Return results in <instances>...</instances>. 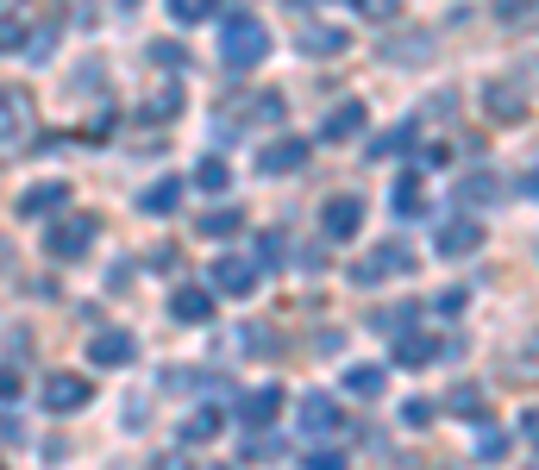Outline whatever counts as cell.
<instances>
[{
    "label": "cell",
    "mask_w": 539,
    "mask_h": 470,
    "mask_svg": "<svg viewBox=\"0 0 539 470\" xmlns=\"http://www.w3.org/2000/svg\"><path fill=\"white\" fill-rule=\"evenodd\" d=\"M270 51V32H264V19H251V13H226L220 19V63H226V76H245V69H257Z\"/></svg>",
    "instance_id": "obj_1"
},
{
    "label": "cell",
    "mask_w": 539,
    "mask_h": 470,
    "mask_svg": "<svg viewBox=\"0 0 539 470\" xmlns=\"http://www.w3.org/2000/svg\"><path fill=\"white\" fill-rule=\"evenodd\" d=\"M402 270H414V251L402 245V239H389V245H370L358 264H351V282H364V289H377V282H389V276H402Z\"/></svg>",
    "instance_id": "obj_2"
},
{
    "label": "cell",
    "mask_w": 539,
    "mask_h": 470,
    "mask_svg": "<svg viewBox=\"0 0 539 470\" xmlns=\"http://www.w3.org/2000/svg\"><path fill=\"white\" fill-rule=\"evenodd\" d=\"M32 94L26 88H13V82H0V157L26 145V132H32Z\"/></svg>",
    "instance_id": "obj_3"
},
{
    "label": "cell",
    "mask_w": 539,
    "mask_h": 470,
    "mask_svg": "<svg viewBox=\"0 0 539 470\" xmlns=\"http://www.w3.org/2000/svg\"><path fill=\"white\" fill-rule=\"evenodd\" d=\"M88 245H95V220H88V214H63V220L51 226V239H44V251H51L57 264H63V257L76 264Z\"/></svg>",
    "instance_id": "obj_4"
},
{
    "label": "cell",
    "mask_w": 539,
    "mask_h": 470,
    "mask_svg": "<svg viewBox=\"0 0 539 470\" xmlns=\"http://www.w3.org/2000/svg\"><path fill=\"white\" fill-rule=\"evenodd\" d=\"M358 226H364V201H358V195H333V201L320 207V232H326L333 245L358 239Z\"/></svg>",
    "instance_id": "obj_5"
},
{
    "label": "cell",
    "mask_w": 539,
    "mask_h": 470,
    "mask_svg": "<svg viewBox=\"0 0 539 470\" xmlns=\"http://www.w3.org/2000/svg\"><path fill=\"white\" fill-rule=\"evenodd\" d=\"M132 358H138L132 333H95V345H88V364H95V370H126Z\"/></svg>",
    "instance_id": "obj_6"
},
{
    "label": "cell",
    "mask_w": 539,
    "mask_h": 470,
    "mask_svg": "<svg viewBox=\"0 0 539 470\" xmlns=\"http://www.w3.org/2000/svg\"><path fill=\"white\" fill-rule=\"evenodd\" d=\"M483 113H489V120H502V126H514V120H527V94L514 82H489L483 88Z\"/></svg>",
    "instance_id": "obj_7"
},
{
    "label": "cell",
    "mask_w": 539,
    "mask_h": 470,
    "mask_svg": "<svg viewBox=\"0 0 539 470\" xmlns=\"http://www.w3.org/2000/svg\"><path fill=\"white\" fill-rule=\"evenodd\" d=\"M88 376H51V383H44V408L51 414H76V408H88Z\"/></svg>",
    "instance_id": "obj_8"
},
{
    "label": "cell",
    "mask_w": 539,
    "mask_h": 470,
    "mask_svg": "<svg viewBox=\"0 0 539 470\" xmlns=\"http://www.w3.org/2000/svg\"><path fill=\"white\" fill-rule=\"evenodd\" d=\"M207 282H214V295H251L257 289V270L245 264V257H220V264L207 270Z\"/></svg>",
    "instance_id": "obj_9"
},
{
    "label": "cell",
    "mask_w": 539,
    "mask_h": 470,
    "mask_svg": "<svg viewBox=\"0 0 539 470\" xmlns=\"http://www.w3.org/2000/svg\"><path fill=\"white\" fill-rule=\"evenodd\" d=\"M69 207V182H38L19 195V220H38V214H63Z\"/></svg>",
    "instance_id": "obj_10"
},
{
    "label": "cell",
    "mask_w": 539,
    "mask_h": 470,
    "mask_svg": "<svg viewBox=\"0 0 539 470\" xmlns=\"http://www.w3.org/2000/svg\"><path fill=\"white\" fill-rule=\"evenodd\" d=\"M264 176H289V170H301L308 163V138H276V145H264Z\"/></svg>",
    "instance_id": "obj_11"
},
{
    "label": "cell",
    "mask_w": 539,
    "mask_h": 470,
    "mask_svg": "<svg viewBox=\"0 0 539 470\" xmlns=\"http://www.w3.org/2000/svg\"><path fill=\"white\" fill-rule=\"evenodd\" d=\"M345 420H339V402H326V395H301V433H314V439H326V433H339Z\"/></svg>",
    "instance_id": "obj_12"
},
{
    "label": "cell",
    "mask_w": 539,
    "mask_h": 470,
    "mask_svg": "<svg viewBox=\"0 0 539 470\" xmlns=\"http://www.w3.org/2000/svg\"><path fill=\"white\" fill-rule=\"evenodd\" d=\"M276 414H283V389H276V383H270V389H251L245 402H239V420H245V427H270Z\"/></svg>",
    "instance_id": "obj_13"
},
{
    "label": "cell",
    "mask_w": 539,
    "mask_h": 470,
    "mask_svg": "<svg viewBox=\"0 0 539 470\" xmlns=\"http://www.w3.org/2000/svg\"><path fill=\"white\" fill-rule=\"evenodd\" d=\"M483 245V226L477 220H452V226H439V257H471Z\"/></svg>",
    "instance_id": "obj_14"
},
{
    "label": "cell",
    "mask_w": 539,
    "mask_h": 470,
    "mask_svg": "<svg viewBox=\"0 0 539 470\" xmlns=\"http://www.w3.org/2000/svg\"><path fill=\"white\" fill-rule=\"evenodd\" d=\"M358 132H364V107H358V101H339L333 113H326V126H320L326 145H339V138H358Z\"/></svg>",
    "instance_id": "obj_15"
},
{
    "label": "cell",
    "mask_w": 539,
    "mask_h": 470,
    "mask_svg": "<svg viewBox=\"0 0 539 470\" xmlns=\"http://www.w3.org/2000/svg\"><path fill=\"white\" fill-rule=\"evenodd\" d=\"M439 358V345L427 333H395V364L402 370H420V364H433Z\"/></svg>",
    "instance_id": "obj_16"
},
{
    "label": "cell",
    "mask_w": 539,
    "mask_h": 470,
    "mask_svg": "<svg viewBox=\"0 0 539 470\" xmlns=\"http://www.w3.org/2000/svg\"><path fill=\"white\" fill-rule=\"evenodd\" d=\"M170 314L189 320V326H201V320H214V295H207V289H176V295H170Z\"/></svg>",
    "instance_id": "obj_17"
},
{
    "label": "cell",
    "mask_w": 539,
    "mask_h": 470,
    "mask_svg": "<svg viewBox=\"0 0 539 470\" xmlns=\"http://www.w3.org/2000/svg\"><path fill=\"white\" fill-rule=\"evenodd\" d=\"M239 207H207V214L195 220V232H201V239H232V232H239Z\"/></svg>",
    "instance_id": "obj_18"
},
{
    "label": "cell",
    "mask_w": 539,
    "mask_h": 470,
    "mask_svg": "<svg viewBox=\"0 0 539 470\" xmlns=\"http://www.w3.org/2000/svg\"><path fill=\"white\" fill-rule=\"evenodd\" d=\"M301 51H308V57H339V51H345V32H333V26H308V32H301Z\"/></svg>",
    "instance_id": "obj_19"
},
{
    "label": "cell",
    "mask_w": 539,
    "mask_h": 470,
    "mask_svg": "<svg viewBox=\"0 0 539 470\" xmlns=\"http://www.w3.org/2000/svg\"><path fill=\"white\" fill-rule=\"evenodd\" d=\"M176 201H182V182H151L145 195H138L145 214H176Z\"/></svg>",
    "instance_id": "obj_20"
},
{
    "label": "cell",
    "mask_w": 539,
    "mask_h": 470,
    "mask_svg": "<svg viewBox=\"0 0 539 470\" xmlns=\"http://www.w3.org/2000/svg\"><path fill=\"white\" fill-rule=\"evenodd\" d=\"M345 389L377 402V395H383V370H377V364H351V370H345Z\"/></svg>",
    "instance_id": "obj_21"
},
{
    "label": "cell",
    "mask_w": 539,
    "mask_h": 470,
    "mask_svg": "<svg viewBox=\"0 0 539 470\" xmlns=\"http://www.w3.org/2000/svg\"><path fill=\"white\" fill-rule=\"evenodd\" d=\"M220 0H170V19L176 26H201V19H214Z\"/></svg>",
    "instance_id": "obj_22"
},
{
    "label": "cell",
    "mask_w": 539,
    "mask_h": 470,
    "mask_svg": "<svg viewBox=\"0 0 539 470\" xmlns=\"http://www.w3.org/2000/svg\"><path fill=\"white\" fill-rule=\"evenodd\" d=\"M176 113H182V88H176V82L157 88L151 101H145V120H176Z\"/></svg>",
    "instance_id": "obj_23"
},
{
    "label": "cell",
    "mask_w": 539,
    "mask_h": 470,
    "mask_svg": "<svg viewBox=\"0 0 539 470\" xmlns=\"http://www.w3.org/2000/svg\"><path fill=\"white\" fill-rule=\"evenodd\" d=\"M214 433H220V414L214 408H201V414L182 420V439H214Z\"/></svg>",
    "instance_id": "obj_24"
},
{
    "label": "cell",
    "mask_w": 539,
    "mask_h": 470,
    "mask_svg": "<svg viewBox=\"0 0 539 470\" xmlns=\"http://www.w3.org/2000/svg\"><path fill=\"white\" fill-rule=\"evenodd\" d=\"M364 19H377V26H389V19H402V0H351Z\"/></svg>",
    "instance_id": "obj_25"
},
{
    "label": "cell",
    "mask_w": 539,
    "mask_h": 470,
    "mask_svg": "<svg viewBox=\"0 0 539 470\" xmlns=\"http://www.w3.org/2000/svg\"><path fill=\"white\" fill-rule=\"evenodd\" d=\"M195 182H201V188H226V182H232V170H226V157H201V170H195Z\"/></svg>",
    "instance_id": "obj_26"
},
{
    "label": "cell",
    "mask_w": 539,
    "mask_h": 470,
    "mask_svg": "<svg viewBox=\"0 0 539 470\" xmlns=\"http://www.w3.org/2000/svg\"><path fill=\"white\" fill-rule=\"evenodd\" d=\"M445 408H452V414H477V408H483V389H471V383H458L452 395H445Z\"/></svg>",
    "instance_id": "obj_27"
},
{
    "label": "cell",
    "mask_w": 539,
    "mask_h": 470,
    "mask_svg": "<svg viewBox=\"0 0 539 470\" xmlns=\"http://www.w3.org/2000/svg\"><path fill=\"white\" fill-rule=\"evenodd\" d=\"M26 44V19H0V57H13Z\"/></svg>",
    "instance_id": "obj_28"
},
{
    "label": "cell",
    "mask_w": 539,
    "mask_h": 470,
    "mask_svg": "<svg viewBox=\"0 0 539 470\" xmlns=\"http://www.w3.org/2000/svg\"><path fill=\"white\" fill-rule=\"evenodd\" d=\"M464 201H496V176H464Z\"/></svg>",
    "instance_id": "obj_29"
},
{
    "label": "cell",
    "mask_w": 539,
    "mask_h": 470,
    "mask_svg": "<svg viewBox=\"0 0 539 470\" xmlns=\"http://www.w3.org/2000/svg\"><path fill=\"white\" fill-rule=\"evenodd\" d=\"M514 364H521L527 376H539V339H527V345H514Z\"/></svg>",
    "instance_id": "obj_30"
},
{
    "label": "cell",
    "mask_w": 539,
    "mask_h": 470,
    "mask_svg": "<svg viewBox=\"0 0 539 470\" xmlns=\"http://www.w3.org/2000/svg\"><path fill=\"white\" fill-rule=\"evenodd\" d=\"M395 207H402V214H414V207H420V182H414V176L395 188Z\"/></svg>",
    "instance_id": "obj_31"
},
{
    "label": "cell",
    "mask_w": 539,
    "mask_h": 470,
    "mask_svg": "<svg viewBox=\"0 0 539 470\" xmlns=\"http://www.w3.org/2000/svg\"><path fill=\"white\" fill-rule=\"evenodd\" d=\"M502 452H508L502 433H483V439H477V458H502Z\"/></svg>",
    "instance_id": "obj_32"
},
{
    "label": "cell",
    "mask_w": 539,
    "mask_h": 470,
    "mask_svg": "<svg viewBox=\"0 0 539 470\" xmlns=\"http://www.w3.org/2000/svg\"><path fill=\"white\" fill-rule=\"evenodd\" d=\"M402 420H408V427H427V420H433V402H408Z\"/></svg>",
    "instance_id": "obj_33"
},
{
    "label": "cell",
    "mask_w": 539,
    "mask_h": 470,
    "mask_svg": "<svg viewBox=\"0 0 539 470\" xmlns=\"http://www.w3.org/2000/svg\"><path fill=\"white\" fill-rule=\"evenodd\" d=\"M308 470H345V458H339V452H314Z\"/></svg>",
    "instance_id": "obj_34"
},
{
    "label": "cell",
    "mask_w": 539,
    "mask_h": 470,
    "mask_svg": "<svg viewBox=\"0 0 539 470\" xmlns=\"http://www.w3.org/2000/svg\"><path fill=\"white\" fill-rule=\"evenodd\" d=\"M527 7H533V0H496V13H502V19H521Z\"/></svg>",
    "instance_id": "obj_35"
},
{
    "label": "cell",
    "mask_w": 539,
    "mask_h": 470,
    "mask_svg": "<svg viewBox=\"0 0 539 470\" xmlns=\"http://www.w3.org/2000/svg\"><path fill=\"white\" fill-rule=\"evenodd\" d=\"M7 395H19V370H0V402H7Z\"/></svg>",
    "instance_id": "obj_36"
},
{
    "label": "cell",
    "mask_w": 539,
    "mask_h": 470,
    "mask_svg": "<svg viewBox=\"0 0 539 470\" xmlns=\"http://www.w3.org/2000/svg\"><path fill=\"white\" fill-rule=\"evenodd\" d=\"M521 433H527V439L539 445V408H533V414H521Z\"/></svg>",
    "instance_id": "obj_37"
},
{
    "label": "cell",
    "mask_w": 539,
    "mask_h": 470,
    "mask_svg": "<svg viewBox=\"0 0 539 470\" xmlns=\"http://www.w3.org/2000/svg\"><path fill=\"white\" fill-rule=\"evenodd\" d=\"M527 195H539V170H533V176H527Z\"/></svg>",
    "instance_id": "obj_38"
},
{
    "label": "cell",
    "mask_w": 539,
    "mask_h": 470,
    "mask_svg": "<svg viewBox=\"0 0 539 470\" xmlns=\"http://www.w3.org/2000/svg\"><path fill=\"white\" fill-rule=\"evenodd\" d=\"M120 7H138V0H120Z\"/></svg>",
    "instance_id": "obj_39"
}]
</instances>
